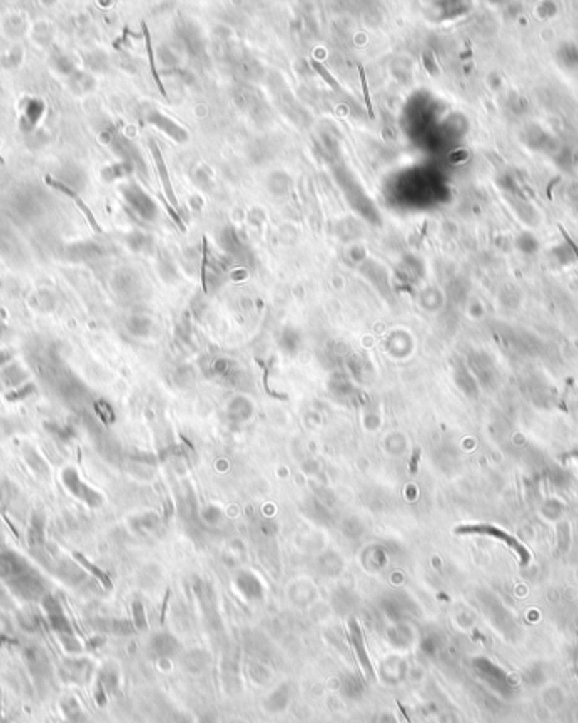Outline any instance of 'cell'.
Listing matches in <instances>:
<instances>
[{
  "mask_svg": "<svg viewBox=\"0 0 578 723\" xmlns=\"http://www.w3.org/2000/svg\"><path fill=\"white\" fill-rule=\"evenodd\" d=\"M9 588L12 590L14 595L22 598V600H43V597L48 593L46 590V581L41 578V575L36 573L34 570H27L26 573H22L9 581Z\"/></svg>",
  "mask_w": 578,
  "mask_h": 723,
  "instance_id": "obj_1",
  "label": "cell"
},
{
  "mask_svg": "<svg viewBox=\"0 0 578 723\" xmlns=\"http://www.w3.org/2000/svg\"><path fill=\"white\" fill-rule=\"evenodd\" d=\"M41 605H43V610L46 612V615H48L49 625L53 627L54 632L58 635L75 634L71 622L68 620L66 614H64L61 602H59L53 593H46L43 600H41Z\"/></svg>",
  "mask_w": 578,
  "mask_h": 723,
  "instance_id": "obj_2",
  "label": "cell"
},
{
  "mask_svg": "<svg viewBox=\"0 0 578 723\" xmlns=\"http://www.w3.org/2000/svg\"><path fill=\"white\" fill-rule=\"evenodd\" d=\"M44 181H46V185L51 186V188H54V190H58L59 193H63L64 196H66V198H70V200L73 201V203H75V207H76L78 210H80L81 213H83V217L86 218V222H88V225H90L91 228H93V232H96V233H102V227H100L98 220L95 218L93 212H91L88 205L85 203L83 198H81V196L78 195L76 191L73 190V188H70L68 185H64V183H61V181L54 180L53 176H46V178H44Z\"/></svg>",
  "mask_w": 578,
  "mask_h": 723,
  "instance_id": "obj_3",
  "label": "cell"
},
{
  "mask_svg": "<svg viewBox=\"0 0 578 723\" xmlns=\"http://www.w3.org/2000/svg\"><path fill=\"white\" fill-rule=\"evenodd\" d=\"M61 478H63L64 487H66L68 491L73 493V496L81 498V501L86 502L88 506H98L100 502H102V497H100L98 493L93 491V488H90L88 485H86L83 480L80 478V475L76 473V470L66 468L63 471Z\"/></svg>",
  "mask_w": 578,
  "mask_h": 723,
  "instance_id": "obj_4",
  "label": "cell"
},
{
  "mask_svg": "<svg viewBox=\"0 0 578 723\" xmlns=\"http://www.w3.org/2000/svg\"><path fill=\"white\" fill-rule=\"evenodd\" d=\"M24 661L27 667H29L31 675L39 683H44L51 676V662H49L48 654L41 646H27L24 651Z\"/></svg>",
  "mask_w": 578,
  "mask_h": 723,
  "instance_id": "obj_5",
  "label": "cell"
},
{
  "mask_svg": "<svg viewBox=\"0 0 578 723\" xmlns=\"http://www.w3.org/2000/svg\"><path fill=\"white\" fill-rule=\"evenodd\" d=\"M348 632H350V642L353 646V651H355L357 659H359V665L362 667V671H364V675L367 676V678L374 680L375 671H374L372 661H370L369 654H367L364 635H362V629H360L359 622H357L355 619H350V622H348Z\"/></svg>",
  "mask_w": 578,
  "mask_h": 723,
  "instance_id": "obj_6",
  "label": "cell"
},
{
  "mask_svg": "<svg viewBox=\"0 0 578 723\" xmlns=\"http://www.w3.org/2000/svg\"><path fill=\"white\" fill-rule=\"evenodd\" d=\"M27 570H31V566L27 565L24 558L17 555V553L12 551H4L0 553V580L11 581L17 576L26 573Z\"/></svg>",
  "mask_w": 578,
  "mask_h": 723,
  "instance_id": "obj_7",
  "label": "cell"
},
{
  "mask_svg": "<svg viewBox=\"0 0 578 723\" xmlns=\"http://www.w3.org/2000/svg\"><path fill=\"white\" fill-rule=\"evenodd\" d=\"M91 671H93V667L85 659H68L61 670L63 678L76 684L88 683L91 678Z\"/></svg>",
  "mask_w": 578,
  "mask_h": 723,
  "instance_id": "obj_8",
  "label": "cell"
},
{
  "mask_svg": "<svg viewBox=\"0 0 578 723\" xmlns=\"http://www.w3.org/2000/svg\"><path fill=\"white\" fill-rule=\"evenodd\" d=\"M149 149H151V154H153V158H154L156 168H158V173H159V178H161V185H163V190H164V198H168L169 203H171L174 208L180 210V205H178V200H176V196H174V191H173L171 180H169V175H168V166H166V163H164L163 155H161V150L158 148V144H156L154 140H151Z\"/></svg>",
  "mask_w": 578,
  "mask_h": 723,
  "instance_id": "obj_9",
  "label": "cell"
},
{
  "mask_svg": "<svg viewBox=\"0 0 578 723\" xmlns=\"http://www.w3.org/2000/svg\"><path fill=\"white\" fill-rule=\"evenodd\" d=\"M118 688V675L113 667H105V670L100 672L98 681H96V689L95 697L98 699L100 704L107 702V697L110 693H116Z\"/></svg>",
  "mask_w": 578,
  "mask_h": 723,
  "instance_id": "obj_10",
  "label": "cell"
},
{
  "mask_svg": "<svg viewBox=\"0 0 578 723\" xmlns=\"http://www.w3.org/2000/svg\"><path fill=\"white\" fill-rule=\"evenodd\" d=\"M141 27H142V33H144L146 49H148V59H149V70H151V75H153V80H154L156 86H158V90L161 91V95H163V97L166 98V97H168V93H166V90H164L163 81H161V78H159L158 68H156V61H154V49H153V41H151V34H149L148 24H146V22H142Z\"/></svg>",
  "mask_w": 578,
  "mask_h": 723,
  "instance_id": "obj_11",
  "label": "cell"
},
{
  "mask_svg": "<svg viewBox=\"0 0 578 723\" xmlns=\"http://www.w3.org/2000/svg\"><path fill=\"white\" fill-rule=\"evenodd\" d=\"M289 704V689L286 684L279 686V688L274 691L270 697L265 699L264 707L265 710L270 712V713H279L283 710H286V707Z\"/></svg>",
  "mask_w": 578,
  "mask_h": 723,
  "instance_id": "obj_12",
  "label": "cell"
},
{
  "mask_svg": "<svg viewBox=\"0 0 578 723\" xmlns=\"http://www.w3.org/2000/svg\"><path fill=\"white\" fill-rule=\"evenodd\" d=\"M29 543L31 546H41L44 544V519L41 514H34L29 525Z\"/></svg>",
  "mask_w": 578,
  "mask_h": 723,
  "instance_id": "obj_13",
  "label": "cell"
},
{
  "mask_svg": "<svg viewBox=\"0 0 578 723\" xmlns=\"http://www.w3.org/2000/svg\"><path fill=\"white\" fill-rule=\"evenodd\" d=\"M61 708H63L64 717H66L68 720H70L71 723L80 722V720H81V717H83V710H81L80 703H78L76 699H75V698H71V697H70V698H66V699H63Z\"/></svg>",
  "mask_w": 578,
  "mask_h": 723,
  "instance_id": "obj_14",
  "label": "cell"
},
{
  "mask_svg": "<svg viewBox=\"0 0 578 723\" xmlns=\"http://www.w3.org/2000/svg\"><path fill=\"white\" fill-rule=\"evenodd\" d=\"M310 65H311V68H313V70H315L316 73H318V75H320L321 78H323L325 83H328V85H330V88H332L333 91H337V93H342V86H340V83H338V81L335 80V76L332 75V73H330V71L327 70V68H325L323 65H321L320 61H316L315 58H311V59H310Z\"/></svg>",
  "mask_w": 578,
  "mask_h": 723,
  "instance_id": "obj_15",
  "label": "cell"
},
{
  "mask_svg": "<svg viewBox=\"0 0 578 723\" xmlns=\"http://www.w3.org/2000/svg\"><path fill=\"white\" fill-rule=\"evenodd\" d=\"M75 558H76V561H78V563H80V565H83V566H85V568H86V570H88V571H90V573H93V575L96 576V578H98L100 581H102V585H103V587H107V588H110V587H112V583H110V578H108V576H107V575H105V573H103V571H102V570H100V568H96V566H95V565H91V563H90L88 560H85V558H83V556H81V555H78V553H76V555H75Z\"/></svg>",
  "mask_w": 578,
  "mask_h": 723,
  "instance_id": "obj_16",
  "label": "cell"
},
{
  "mask_svg": "<svg viewBox=\"0 0 578 723\" xmlns=\"http://www.w3.org/2000/svg\"><path fill=\"white\" fill-rule=\"evenodd\" d=\"M359 75H360V85H362V93H364L367 113H369L370 118H374L375 113H374V107H372V100H370V91H369V86H367L365 70H364V66H362V65H359Z\"/></svg>",
  "mask_w": 578,
  "mask_h": 723,
  "instance_id": "obj_17",
  "label": "cell"
},
{
  "mask_svg": "<svg viewBox=\"0 0 578 723\" xmlns=\"http://www.w3.org/2000/svg\"><path fill=\"white\" fill-rule=\"evenodd\" d=\"M26 458H27V463H29L31 468H34L38 473H48V465H46V461L41 458L39 453H36L34 450H27L26 453Z\"/></svg>",
  "mask_w": 578,
  "mask_h": 723,
  "instance_id": "obj_18",
  "label": "cell"
},
{
  "mask_svg": "<svg viewBox=\"0 0 578 723\" xmlns=\"http://www.w3.org/2000/svg\"><path fill=\"white\" fill-rule=\"evenodd\" d=\"M132 615H134V624L139 630L148 629V619H146V610L144 605L139 600L132 603Z\"/></svg>",
  "mask_w": 578,
  "mask_h": 723,
  "instance_id": "obj_19",
  "label": "cell"
},
{
  "mask_svg": "<svg viewBox=\"0 0 578 723\" xmlns=\"http://www.w3.org/2000/svg\"><path fill=\"white\" fill-rule=\"evenodd\" d=\"M59 640H61L64 651H66L68 654H80L81 652V644L80 640H78L75 637V634H70V635H59Z\"/></svg>",
  "mask_w": 578,
  "mask_h": 723,
  "instance_id": "obj_20",
  "label": "cell"
},
{
  "mask_svg": "<svg viewBox=\"0 0 578 723\" xmlns=\"http://www.w3.org/2000/svg\"><path fill=\"white\" fill-rule=\"evenodd\" d=\"M203 255H201V286H203V291L206 292V267H208V239L203 237Z\"/></svg>",
  "mask_w": 578,
  "mask_h": 723,
  "instance_id": "obj_21",
  "label": "cell"
},
{
  "mask_svg": "<svg viewBox=\"0 0 578 723\" xmlns=\"http://www.w3.org/2000/svg\"><path fill=\"white\" fill-rule=\"evenodd\" d=\"M159 200H161V203L164 205V208H166V212L169 213V217L173 218V222L176 223V227L180 228L181 232H186V227H185V223H183V220H181V217H180V212H174V210H173L171 207H169L168 201H166V198H164V195H159Z\"/></svg>",
  "mask_w": 578,
  "mask_h": 723,
  "instance_id": "obj_22",
  "label": "cell"
},
{
  "mask_svg": "<svg viewBox=\"0 0 578 723\" xmlns=\"http://www.w3.org/2000/svg\"><path fill=\"white\" fill-rule=\"evenodd\" d=\"M31 392H34V386L32 384H27V386L17 389V391L11 392V394L7 396L9 401H17V399H24V397H27L31 394Z\"/></svg>",
  "mask_w": 578,
  "mask_h": 723,
  "instance_id": "obj_23",
  "label": "cell"
},
{
  "mask_svg": "<svg viewBox=\"0 0 578 723\" xmlns=\"http://www.w3.org/2000/svg\"><path fill=\"white\" fill-rule=\"evenodd\" d=\"M417 460H420V448H416L415 453H412V458H411V463H410L411 473H416L417 471Z\"/></svg>",
  "mask_w": 578,
  "mask_h": 723,
  "instance_id": "obj_24",
  "label": "cell"
},
{
  "mask_svg": "<svg viewBox=\"0 0 578 723\" xmlns=\"http://www.w3.org/2000/svg\"><path fill=\"white\" fill-rule=\"evenodd\" d=\"M379 723H397V722L394 720V717H392V715H389V713H384V715L380 717Z\"/></svg>",
  "mask_w": 578,
  "mask_h": 723,
  "instance_id": "obj_25",
  "label": "cell"
},
{
  "mask_svg": "<svg viewBox=\"0 0 578 723\" xmlns=\"http://www.w3.org/2000/svg\"><path fill=\"white\" fill-rule=\"evenodd\" d=\"M0 715H2V689H0Z\"/></svg>",
  "mask_w": 578,
  "mask_h": 723,
  "instance_id": "obj_26",
  "label": "cell"
}]
</instances>
